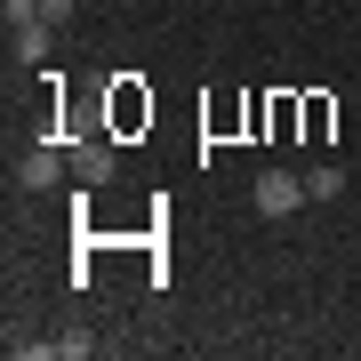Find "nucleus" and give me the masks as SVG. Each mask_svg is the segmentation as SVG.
I'll use <instances>...</instances> for the list:
<instances>
[{
    "mask_svg": "<svg viewBox=\"0 0 361 361\" xmlns=\"http://www.w3.org/2000/svg\"><path fill=\"white\" fill-rule=\"evenodd\" d=\"M137 129H153V97H145V80L121 73L113 80V137H137Z\"/></svg>",
    "mask_w": 361,
    "mask_h": 361,
    "instance_id": "f257e3e1",
    "label": "nucleus"
},
{
    "mask_svg": "<svg viewBox=\"0 0 361 361\" xmlns=\"http://www.w3.org/2000/svg\"><path fill=\"white\" fill-rule=\"evenodd\" d=\"M257 209L265 217H289V209H305V177H289V169H257Z\"/></svg>",
    "mask_w": 361,
    "mask_h": 361,
    "instance_id": "f03ea898",
    "label": "nucleus"
},
{
    "mask_svg": "<svg viewBox=\"0 0 361 361\" xmlns=\"http://www.w3.org/2000/svg\"><path fill=\"white\" fill-rule=\"evenodd\" d=\"M16 177H25L32 193H49V185H65V177H73V145H65V153H56V145H32V153L16 161Z\"/></svg>",
    "mask_w": 361,
    "mask_h": 361,
    "instance_id": "7ed1b4c3",
    "label": "nucleus"
},
{
    "mask_svg": "<svg viewBox=\"0 0 361 361\" xmlns=\"http://www.w3.org/2000/svg\"><path fill=\"white\" fill-rule=\"evenodd\" d=\"M113 169H121V153H113V145H73V177H80V185H104Z\"/></svg>",
    "mask_w": 361,
    "mask_h": 361,
    "instance_id": "20e7f679",
    "label": "nucleus"
},
{
    "mask_svg": "<svg viewBox=\"0 0 361 361\" xmlns=\"http://www.w3.org/2000/svg\"><path fill=\"white\" fill-rule=\"evenodd\" d=\"M337 193H345V169H337V161L305 169V201H337Z\"/></svg>",
    "mask_w": 361,
    "mask_h": 361,
    "instance_id": "39448f33",
    "label": "nucleus"
},
{
    "mask_svg": "<svg viewBox=\"0 0 361 361\" xmlns=\"http://www.w3.org/2000/svg\"><path fill=\"white\" fill-rule=\"evenodd\" d=\"M329 129H337V104L329 97H305V145H329Z\"/></svg>",
    "mask_w": 361,
    "mask_h": 361,
    "instance_id": "423d86ee",
    "label": "nucleus"
},
{
    "mask_svg": "<svg viewBox=\"0 0 361 361\" xmlns=\"http://www.w3.org/2000/svg\"><path fill=\"white\" fill-rule=\"evenodd\" d=\"M32 8L49 16V25H65V16H73V0H32Z\"/></svg>",
    "mask_w": 361,
    "mask_h": 361,
    "instance_id": "0eeeda50",
    "label": "nucleus"
}]
</instances>
